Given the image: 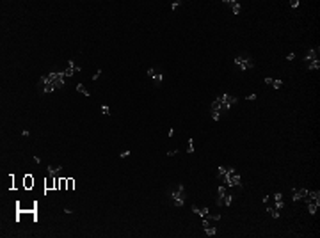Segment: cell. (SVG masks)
Returning a JSON list of instances; mask_svg holds the SVG:
<instances>
[{
  "label": "cell",
  "instance_id": "6da1fadb",
  "mask_svg": "<svg viewBox=\"0 0 320 238\" xmlns=\"http://www.w3.org/2000/svg\"><path fill=\"white\" fill-rule=\"evenodd\" d=\"M235 66L238 68L240 71H249V69H253L254 68V60L247 55V54H240V55H236L235 57Z\"/></svg>",
  "mask_w": 320,
  "mask_h": 238
},
{
  "label": "cell",
  "instance_id": "7a4b0ae2",
  "mask_svg": "<svg viewBox=\"0 0 320 238\" xmlns=\"http://www.w3.org/2000/svg\"><path fill=\"white\" fill-rule=\"evenodd\" d=\"M217 101H221L222 103V114H226L230 108H231V105H236V103H238V98L236 96H231V94H228V92H224V94H221V96H217L215 98Z\"/></svg>",
  "mask_w": 320,
  "mask_h": 238
},
{
  "label": "cell",
  "instance_id": "3957f363",
  "mask_svg": "<svg viewBox=\"0 0 320 238\" xmlns=\"http://www.w3.org/2000/svg\"><path fill=\"white\" fill-rule=\"evenodd\" d=\"M171 199L174 201V206H183L185 204V187H183V183H180L176 187V190L171 192Z\"/></svg>",
  "mask_w": 320,
  "mask_h": 238
},
{
  "label": "cell",
  "instance_id": "277c9868",
  "mask_svg": "<svg viewBox=\"0 0 320 238\" xmlns=\"http://www.w3.org/2000/svg\"><path fill=\"white\" fill-rule=\"evenodd\" d=\"M222 183L226 185V187H238V189H242V176L238 174V172H233V174H230V176H226V178L222 180Z\"/></svg>",
  "mask_w": 320,
  "mask_h": 238
},
{
  "label": "cell",
  "instance_id": "5b68a950",
  "mask_svg": "<svg viewBox=\"0 0 320 238\" xmlns=\"http://www.w3.org/2000/svg\"><path fill=\"white\" fill-rule=\"evenodd\" d=\"M308 195V189H292V201L297 203Z\"/></svg>",
  "mask_w": 320,
  "mask_h": 238
},
{
  "label": "cell",
  "instance_id": "8992f818",
  "mask_svg": "<svg viewBox=\"0 0 320 238\" xmlns=\"http://www.w3.org/2000/svg\"><path fill=\"white\" fill-rule=\"evenodd\" d=\"M235 172V167H226V165H219L217 167V178L219 180H224L226 176H230Z\"/></svg>",
  "mask_w": 320,
  "mask_h": 238
},
{
  "label": "cell",
  "instance_id": "52a82bcc",
  "mask_svg": "<svg viewBox=\"0 0 320 238\" xmlns=\"http://www.w3.org/2000/svg\"><path fill=\"white\" fill-rule=\"evenodd\" d=\"M318 54H320V48H318V46H317V48H309L308 54L304 55V62H309V60L318 59Z\"/></svg>",
  "mask_w": 320,
  "mask_h": 238
},
{
  "label": "cell",
  "instance_id": "ba28073f",
  "mask_svg": "<svg viewBox=\"0 0 320 238\" xmlns=\"http://www.w3.org/2000/svg\"><path fill=\"white\" fill-rule=\"evenodd\" d=\"M224 195H226V185H221V187H217V197H215V204L217 206H222Z\"/></svg>",
  "mask_w": 320,
  "mask_h": 238
},
{
  "label": "cell",
  "instance_id": "9c48e42d",
  "mask_svg": "<svg viewBox=\"0 0 320 238\" xmlns=\"http://www.w3.org/2000/svg\"><path fill=\"white\" fill-rule=\"evenodd\" d=\"M306 208H308L309 215H317V212L320 208V201H308L306 203Z\"/></svg>",
  "mask_w": 320,
  "mask_h": 238
},
{
  "label": "cell",
  "instance_id": "30bf717a",
  "mask_svg": "<svg viewBox=\"0 0 320 238\" xmlns=\"http://www.w3.org/2000/svg\"><path fill=\"white\" fill-rule=\"evenodd\" d=\"M192 212H194L196 215H199L201 219H205V217L210 213V208H206V206H205V208H198V206H192Z\"/></svg>",
  "mask_w": 320,
  "mask_h": 238
},
{
  "label": "cell",
  "instance_id": "8fae6325",
  "mask_svg": "<svg viewBox=\"0 0 320 238\" xmlns=\"http://www.w3.org/2000/svg\"><path fill=\"white\" fill-rule=\"evenodd\" d=\"M149 80L153 82V85H155V87H160V85H162V82H164V75L157 71V73H155V75H153Z\"/></svg>",
  "mask_w": 320,
  "mask_h": 238
},
{
  "label": "cell",
  "instance_id": "7c38bea8",
  "mask_svg": "<svg viewBox=\"0 0 320 238\" xmlns=\"http://www.w3.org/2000/svg\"><path fill=\"white\" fill-rule=\"evenodd\" d=\"M75 71H77L75 62H73V60H68V68L64 69V75H66V77H73V75H75Z\"/></svg>",
  "mask_w": 320,
  "mask_h": 238
},
{
  "label": "cell",
  "instance_id": "4fadbf2b",
  "mask_svg": "<svg viewBox=\"0 0 320 238\" xmlns=\"http://www.w3.org/2000/svg\"><path fill=\"white\" fill-rule=\"evenodd\" d=\"M46 171H48V174L52 176V178H55L57 174L63 172V167H60V165H59V167H54V165H46Z\"/></svg>",
  "mask_w": 320,
  "mask_h": 238
},
{
  "label": "cell",
  "instance_id": "5bb4252c",
  "mask_svg": "<svg viewBox=\"0 0 320 238\" xmlns=\"http://www.w3.org/2000/svg\"><path fill=\"white\" fill-rule=\"evenodd\" d=\"M224 2L231 5V11H233V14H240V4L236 2V0H224Z\"/></svg>",
  "mask_w": 320,
  "mask_h": 238
},
{
  "label": "cell",
  "instance_id": "9a60e30c",
  "mask_svg": "<svg viewBox=\"0 0 320 238\" xmlns=\"http://www.w3.org/2000/svg\"><path fill=\"white\" fill-rule=\"evenodd\" d=\"M210 112H221V114H222V112H224V110H222V103L217 101V100H213L212 105H210Z\"/></svg>",
  "mask_w": 320,
  "mask_h": 238
},
{
  "label": "cell",
  "instance_id": "2e32d148",
  "mask_svg": "<svg viewBox=\"0 0 320 238\" xmlns=\"http://www.w3.org/2000/svg\"><path fill=\"white\" fill-rule=\"evenodd\" d=\"M306 68H308L309 71H313V69H317V71H318V69H320V60H318V59H315V60H309V62L306 64Z\"/></svg>",
  "mask_w": 320,
  "mask_h": 238
},
{
  "label": "cell",
  "instance_id": "e0dca14e",
  "mask_svg": "<svg viewBox=\"0 0 320 238\" xmlns=\"http://www.w3.org/2000/svg\"><path fill=\"white\" fill-rule=\"evenodd\" d=\"M233 199H235V195H233V194H228V192H226V195H224V201H222V206H231Z\"/></svg>",
  "mask_w": 320,
  "mask_h": 238
},
{
  "label": "cell",
  "instance_id": "ac0fdd59",
  "mask_svg": "<svg viewBox=\"0 0 320 238\" xmlns=\"http://www.w3.org/2000/svg\"><path fill=\"white\" fill-rule=\"evenodd\" d=\"M66 77H59L55 82H54V85H55V89H63L64 85H66V80H64Z\"/></svg>",
  "mask_w": 320,
  "mask_h": 238
},
{
  "label": "cell",
  "instance_id": "d6986e66",
  "mask_svg": "<svg viewBox=\"0 0 320 238\" xmlns=\"http://www.w3.org/2000/svg\"><path fill=\"white\" fill-rule=\"evenodd\" d=\"M75 89H77L78 92H82V94H84V96H87V98L91 96V92H89V91H87V89L84 87V84H77V87H75Z\"/></svg>",
  "mask_w": 320,
  "mask_h": 238
},
{
  "label": "cell",
  "instance_id": "ffe728a7",
  "mask_svg": "<svg viewBox=\"0 0 320 238\" xmlns=\"http://www.w3.org/2000/svg\"><path fill=\"white\" fill-rule=\"evenodd\" d=\"M203 229H205L206 236H215V235H217V229H215V227H212V226H208V227H203Z\"/></svg>",
  "mask_w": 320,
  "mask_h": 238
},
{
  "label": "cell",
  "instance_id": "44dd1931",
  "mask_svg": "<svg viewBox=\"0 0 320 238\" xmlns=\"http://www.w3.org/2000/svg\"><path fill=\"white\" fill-rule=\"evenodd\" d=\"M272 87H274L276 91H279V89L283 87V80H281V78H276V80H272Z\"/></svg>",
  "mask_w": 320,
  "mask_h": 238
},
{
  "label": "cell",
  "instance_id": "7402d4cb",
  "mask_svg": "<svg viewBox=\"0 0 320 238\" xmlns=\"http://www.w3.org/2000/svg\"><path fill=\"white\" fill-rule=\"evenodd\" d=\"M187 153H189V155H192V153H194V139H192V137H189V144H187Z\"/></svg>",
  "mask_w": 320,
  "mask_h": 238
},
{
  "label": "cell",
  "instance_id": "603a6c76",
  "mask_svg": "<svg viewBox=\"0 0 320 238\" xmlns=\"http://www.w3.org/2000/svg\"><path fill=\"white\" fill-rule=\"evenodd\" d=\"M267 212H269V215H272L274 219H279V210H276V208H267Z\"/></svg>",
  "mask_w": 320,
  "mask_h": 238
},
{
  "label": "cell",
  "instance_id": "cb8c5ba5",
  "mask_svg": "<svg viewBox=\"0 0 320 238\" xmlns=\"http://www.w3.org/2000/svg\"><path fill=\"white\" fill-rule=\"evenodd\" d=\"M101 114H105V116H110V107L109 105H101Z\"/></svg>",
  "mask_w": 320,
  "mask_h": 238
},
{
  "label": "cell",
  "instance_id": "d4e9b609",
  "mask_svg": "<svg viewBox=\"0 0 320 238\" xmlns=\"http://www.w3.org/2000/svg\"><path fill=\"white\" fill-rule=\"evenodd\" d=\"M32 185H34V180L30 178V176H27V178H25V187H27V189H30Z\"/></svg>",
  "mask_w": 320,
  "mask_h": 238
},
{
  "label": "cell",
  "instance_id": "484cf974",
  "mask_svg": "<svg viewBox=\"0 0 320 238\" xmlns=\"http://www.w3.org/2000/svg\"><path fill=\"white\" fill-rule=\"evenodd\" d=\"M288 5H290L292 9H297L299 5H301V2H299V0H290V2H288Z\"/></svg>",
  "mask_w": 320,
  "mask_h": 238
},
{
  "label": "cell",
  "instance_id": "4316f807",
  "mask_svg": "<svg viewBox=\"0 0 320 238\" xmlns=\"http://www.w3.org/2000/svg\"><path fill=\"white\" fill-rule=\"evenodd\" d=\"M180 5H181V0H176V2H173V4H171V11H176Z\"/></svg>",
  "mask_w": 320,
  "mask_h": 238
},
{
  "label": "cell",
  "instance_id": "83f0119b",
  "mask_svg": "<svg viewBox=\"0 0 320 238\" xmlns=\"http://www.w3.org/2000/svg\"><path fill=\"white\" fill-rule=\"evenodd\" d=\"M221 116H222L221 112H212V119L213 121H221Z\"/></svg>",
  "mask_w": 320,
  "mask_h": 238
},
{
  "label": "cell",
  "instance_id": "f1b7e54d",
  "mask_svg": "<svg viewBox=\"0 0 320 238\" xmlns=\"http://www.w3.org/2000/svg\"><path fill=\"white\" fill-rule=\"evenodd\" d=\"M274 208H276V210H283V208H285V203H283V201H276Z\"/></svg>",
  "mask_w": 320,
  "mask_h": 238
},
{
  "label": "cell",
  "instance_id": "f546056e",
  "mask_svg": "<svg viewBox=\"0 0 320 238\" xmlns=\"http://www.w3.org/2000/svg\"><path fill=\"white\" fill-rule=\"evenodd\" d=\"M52 187H55V180H54V181H52V180L45 181V189H52Z\"/></svg>",
  "mask_w": 320,
  "mask_h": 238
},
{
  "label": "cell",
  "instance_id": "4dcf8cb0",
  "mask_svg": "<svg viewBox=\"0 0 320 238\" xmlns=\"http://www.w3.org/2000/svg\"><path fill=\"white\" fill-rule=\"evenodd\" d=\"M155 73H157V69H155V68H149V69L146 71V77H148V78H151Z\"/></svg>",
  "mask_w": 320,
  "mask_h": 238
},
{
  "label": "cell",
  "instance_id": "1f68e13d",
  "mask_svg": "<svg viewBox=\"0 0 320 238\" xmlns=\"http://www.w3.org/2000/svg\"><path fill=\"white\" fill-rule=\"evenodd\" d=\"M130 155H132V151H130V149H126V151L119 153V158H126V157H130Z\"/></svg>",
  "mask_w": 320,
  "mask_h": 238
},
{
  "label": "cell",
  "instance_id": "d6a6232c",
  "mask_svg": "<svg viewBox=\"0 0 320 238\" xmlns=\"http://www.w3.org/2000/svg\"><path fill=\"white\" fill-rule=\"evenodd\" d=\"M295 57H297V54H295V52H290V54L286 55V60H295Z\"/></svg>",
  "mask_w": 320,
  "mask_h": 238
},
{
  "label": "cell",
  "instance_id": "836d02e7",
  "mask_svg": "<svg viewBox=\"0 0 320 238\" xmlns=\"http://www.w3.org/2000/svg\"><path fill=\"white\" fill-rule=\"evenodd\" d=\"M256 98H258V94H256V92H253V94H249V96H245V100H247V101H254Z\"/></svg>",
  "mask_w": 320,
  "mask_h": 238
},
{
  "label": "cell",
  "instance_id": "e575fe53",
  "mask_svg": "<svg viewBox=\"0 0 320 238\" xmlns=\"http://www.w3.org/2000/svg\"><path fill=\"white\" fill-rule=\"evenodd\" d=\"M73 187H75V181L69 178V180H68V190H73Z\"/></svg>",
  "mask_w": 320,
  "mask_h": 238
},
{
  "label": "cell",
  "instance_id": "d590c367",
  "mask_svg": "<svg viewBox=\"0 0 320 238\" xmlns=\"http://www.w3.org/2000/svg\"><path fill=\"white\" fill-rule=\"evenodd\" d=\"M274 199H276V201H283V194H281V192H276V194H274Z\"/></svg>",
  "mask_w": 320,
  "mask_h": 238
},
{
  "label": "cell",
  "instance_id": "8d00e7d4",
  "mask_svg": "<svg viewBox=\"0 0 320 238\" xmlns=\"http://www.w3.org/2000/svg\"><path fill=\"white\" fill-rule=\"evenodd\" d=\"M272 80H274V78H270V77H265V78H263V82H265L267 85H272Z\"/></svg>",
  "mask_w": 320,
  "mask_h": 238
},
{
  "label": "cell",
  "instance_id": "74e56055",
  "mask_svg": "<svg viewBox=\"0 0 320 238\" xmlns=\"http://www.w3.org/2000/svg\"><path fill=\"white\" fill-rule=\"evenodd\" d=\"M100 75H101V69H98V71H96V73H94V75H92V80H98V78H100Z\"/></svg>",
  "mask_w": 320,
  "mask_h": 238
},
{
  "label": "cell",
  "instance_id": "f35d334b",
  "mask_svg": "<svg viewBox=\"0 0 320 238\" xmlns=\"http://www.w3.org/2000/svg\"><path fill=\"white\" fill-rule=\"evenodd\" d=\"M176 153H178V149H174V151H167V157H174Z\"/></svg>",
  "mask_w": 320,
  "mask_h": 238
},
{
  "label": "cell",
  "instance_id": "ab89813d",
  "mask_svg": "<svg viewBox=\"0 0 320 238\" xmlns=\"http://www.w3.org/2000/svg\"><path fill=\"white\" fill-rule=\"evenodd\" d=\"M22 135H23V137H29L30 132H29V130H22Z\"/></svg>",
  "mask_w": 320,
  "mask_h": 238
},
{
  "label": "cell",
  "instance_id": "60d3db41",
  "mask_svg": "<svg viewBox=\"0 0 320 238\" xmlns=\"http://www.w3.org/2000/svg\"><path fill=\"white\" fill-rule=\"evenodd\" d=\"M174 135V128H169V133H167V137H173Z\"/></svg>",
  "mask_w": 320,
  "mask_h": 238
}]
</instances>
